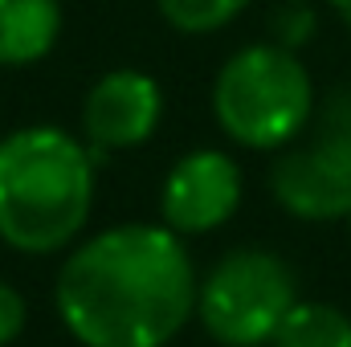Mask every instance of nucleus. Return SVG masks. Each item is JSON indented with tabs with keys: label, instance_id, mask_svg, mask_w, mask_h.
I'll return each instance as SVG.
<instances>
[{
	"label": "nucleus",
	"instance_id": "nucleus-1",
	"mask_svg": "<svg viewBox=\"0 0 351 347\" xmlns=\"http://www.w3.org/2000/svg\"><path fill=\"white\" fill-rule=\"evenodd\" d=\"M58 311L86 347H164L196 311V274L176 229L119 225L74 250Z\"/></svg>",
	"mask_w": 351,
	"mask_h": 347
},
{
	"label": "nucleus",
	"instance_id": "nucleus-2",
	"mask_svg": "<svg viewBox=\"0 0 351 347\" xmlns=\"http://www.w3.org/2000/svg\"><path fill=\"white\" fill-rule=\"evenodd\" d=\"M94 204V152L62 127H16L0 139V241L21 254L70 246Z\"/></svg>",
	"mask_w": 351,
	"mask_h": 347
},
{
	"label": "nucleus",
	"instance_id": "nucleus-3",
	"mask_svg": "<svg viewBox=\"0 0 351 347\" xmlns=\"http://www.w3.org/2000/svg\"><path fill=\"white\" fill-rule=\"evenodd\" d=\"M315 115V82L302 58L278 41H254L225 58L213 78L217 127L254 152L294 143Z\"/></svg>",
	"mask_w": 351,
	"mask_h": 347
},
{
	"label": "nucleus",
	"instance_id": "nucleus-4",
	"mask_svg": "<svg viewBox=\"0 0 351 347\" xmlns=\"http://www.w3.org/2000/svg\"><path fill=\"white\" fill-rule=\"evenodd\" d=\"M302 143L269 168L274 200L302 221H335L351 213V86H331L306 123Z\"/></svg>",
	"mask_w": 351,
	"mask_h": 347
},
{
	"label": "nucleus",
	"instance_id": "nucleus-5",
	"mask_svg": "<svg viewBox=\"0 0 351 347\" xmlns=\"http://www.w3.org/2000/svg\"><path fill=\"white\" fill-rule=\"evenodd\" d=\"M294 302V274L269 250H233L196 290V315L204 331L229 347H258L274 339Z\"/></svg>",
	"mask_w": 351,
	"mask_h": 347
},
{
	"label": "nucleus",
	"instance_id": "nucleus-6",
	"mask_svg": "<svg viewBox=\"0 0 351 347\" xmlns=\"http://www.w3.org/2000/svg\"><path fill=\"white\" fill-rule=\"evenodd\" d=\"M164 119V86L135 66L106 70L82 98V135L90 152H131L156 135Z\"/></svg>",
	"mask_w": 351,
	"mask_h": 347
},
{
	"label": "nucleus",
	"instance_id": "nucleus-7",
	"mask_svg": "<svg viewBox=\"0 0 351 347\" xmlns=\"http://www.w3.org/2000/svg\"><path fill=\"white\" fill-rule=\"evenodd\" d=\"M241 204V168L217 147L188 152L172 164L160 192L164 225L176 233H213Z\"/></svg>",
	"mask_w": 351,
	"mask_h": 347
},
{
	"label": "nucleus",
	"instance_id": "nucleus-8",
	"mask_svg": "<svg viewBox=\"0 0 351 347\" xmlns=\"http://www.w3.org/2000/svg\"><path fill=\"white\" fill-rule=\"evenodd\" d=\"M66 29L62 0H0V70L45 62Z\"/></svg>",
	"mask_w": 351,
	"mask_h": 347
},
{
	"label": "nucleus",
	"instance_id": "nucleus-9",
	"mask_svg": "<svg viewBox=\"0 0 351 347\" xmlns=\"http://www.w3.org/2000/svg\"><path fill=\"white\" fill-rule=\"evenodd\" d=\"M274 347H351V319L327 302H294L274 331Z\"/></svg>",
	"mask_w": 351,
	"mask_h": 347
},
{
	"label": "nucleus",
	"instance_id": "nucleus-10",
	"mask_svg": "<svg viewBox=\"0 0 351 347\" xmlns=\"http://www.w3.org/2000/svg\"><path fill=\"white\" fill-rule=\"evenodd\" d=\"M254 0H156L160 16L172 25L176 33L188 37H204V33H221L225 25H233Z\"/></svg>",
	"mask_w": 351,
	"mask_h": 347
},
{
	"label": "nucleus",
	"instance_id": "nucleus-11",
	"mask_svg": "<svg viewBox=\"0 0 351 347\" xmlns=\"http://www.w3.org/2000/svg\"><path fill=\"white\" fill-rule=\"evenodd\" d=\"M315 33H319V12H315V4H306V0H282L274 12H269V41H278V45H286V49H302V45H311L315 41Z\"/></svg>",
	"mask_w": 351,
	"mask_h": 347
},
{
	"label": "nucleus",
	"instance_id": "nucleus-12",
	"mask_svg": "<svg viewBox=\"0 0 351 347\" xmlns=\"http://www.w3.org/2000/svg\"><path fill=\"white\" fill-rule=\"evenodd\" d=\"M25 298L8 286V282H0V347L12 344L21 331H25Z\"/></svg>",
	"mask_w": 351,
	"mask_h": 347
},
{
	"label": "nucleus",
	"instance_id": "nucleus-13",
	"mask_svg": "<svg viewBox=\"0 0 351 347\" xmlns=\"http://www.w3.org/2000/svg\"><path fill=\"white\" fill-rule=\"evenodd\" d=\"M327 4L335 8V16H339V21L351 29V0H327Z\"/></svg>",
	"mask_w": 351,
	"mask_h": 347
},
{
	"label": "nucleus",
	"instance_id": "nucleus-14",
	"mask_svg": "<svg viewBox=\"0 0 351 347\" xmlns=\"http://www.w3.org/2000/svg\"><path fill=\"white\" fill-rule=\"evenodd\" d=\"M348 217H351V213H348Z\"/></svg>",
	"mask_w": 351,
	"mask_h": 347
}]
</instances>
